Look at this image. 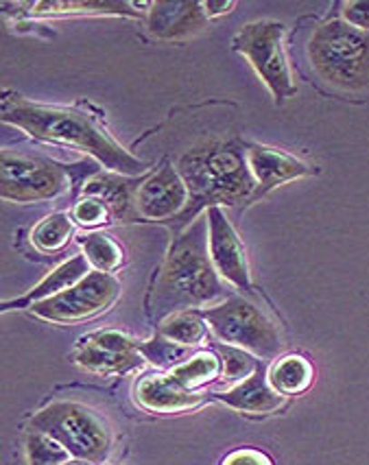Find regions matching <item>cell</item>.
<instances>
[{"label":"cell","mask_w":369,"mask_h":465,"mask_svg":"<svg viewBox=\"0 0 369 465\" xmlns=\"http://www.w3.org/2000/svg\"><path fill=\"white\" fill-rule=\"evenodd\" d=\"M208 216H197L184 234L173 241L151 293V319L165 322L175 312L210 306L224 297L208 247Z\"/></svg>","instance_id":"1"},{"label":"cell","mask_w":369,"mask_h":465,"mask_svg":"<svg viewBox=\"0 0 369 465\" xmlns=\"http://www.w3.org/2000/svg\"><path fill=\"white\" fill-rule=\"evenodd\" d=\"M188 188V205L175 221H194L202 210L252 203L256 180L249 169L247 147L238 140H208L188 149L177 162Z\"/></svg>","instance_id":"2"},{"label":"cell","mask_w":369,"mask_h":465,"mask_svg":"<svg viewBox=\"0 0 369 465\" xmlns=\"http://www.w3.org/2000/svg\"><path fill=\"white\" fill-rule=\"evenodd\" d=\"M3 121L20 127L34 138L85 151L95 155L105 169L121 175H135L145 171V162L134 158L116 140L107 136L105 129L96 125L88 114L9 99L3 105Z\"/></svg>","instance_id":"3"},{"label":"cell","mask_w":369,"mask_h":465,"mask_svg":"<svg viewBox=\"0 0 369 465\" xmlns=\"http://www.w3.org/2000/svg\"><path fill=\"white\" fill-rule=\"evenodd\" d=\"M308 59L314 73L333 88H369V34L345 20H330L314 29L308 40Z\"/></svg>","instance_id":"4"},{"label":"cell","mask_w":369,"mask_h":465,"mask_svg":"<svg viewBox=\"0 0 369 465\" xmlns=\"http://www.w3.org/2000/svg\"><path fill=\"white\" fill-rule=\"evenodd\" d=\"M29 432H42L70 452L73 459L103 463L112 452V432L96 411L79 402H53L31 418Z\"/></svg>","instance_id":"5"},{"label":"cell","mask_w":369,"mask_h":465,"mask_svg":"<svg viewBox=\"0 0 369 465\" xmlns=\"http://www.w3.org/2000/svg\"><path fill=\"white\" fill-rule=\"evenodd\" d=\"M214 337L232 348L245 350L258 359H275L282 350V337L263 308L245 297H230L202 312Z\"/></svg>","instance_id":"6"},{"label":"cell","mask_w":369,"mask_h":465,"mask_svg":"<svg viewBox=\"0 0 369 465\" xmlns=\"http://www.w3.org/2000/svg\"><path fill=\"white\" fill-rule=\"evenodd\" d=\"M284 25L258 20L249 23L232 40V48L243 53L252 66L256 68L260 79L271 90L274 99L282 103L295 94V84L289 66V55L284 48Z\"/></svg>","instance_id":"7"},{"label":"cell","mask_w":369,"mask_h":465,"mask_svg":"<svg viewBox=\"0 0 369 465\" xmlns=\"http://www.w3.org/2000/svg\"><path fill=\"white\" fill-rule=\"evenodd\" d=\"M118 295H121L118 280L112 273L95 272L85 275L73 289L48 297L45 302H37L31 306V311L53 323H77L105 312L107 308L116 304Z\"/></svg>","instance_id":"8"},{"label":"cell","mask_w":369,"mask_h":465,"mask_svg":"<svg viewBox=\"0 0 369 465\" xmlns=\"http://www.w3.org/2000/svg\"><path fill=\"white\" fill-rule=\"evenodd\" d=\"M68 186L66 169L51 160L3 153V199L15 203L45 202Z\"/></svg>","instance_id":"9"},{"label":"cell","mask_w":369,"mask_h":465,"mask_svg":"<svg viewBox=\"0 0 369 465\" xmlns=\"http://www.w3.org/2000/svg\"><path fill=\"white\" fill-rule=\"evenodd\" d=\"M75 361L95 374H125L143 365L140 343L121 330H101L81 341Z\"/></svg>","instance_id":"10"},{"label":"cell","mask_w":369,"mask_h":465,"mask_svg":"<svg viewBox=\"0 0 369 465\" xmlns=\"http://www.w3.org/2000/svg\"><path fill=\"white\" fill-rule=\"evenodd\" d=\"M135 210L149 221L177 219L188 205V188L171 162L157 169L154 175L135 188Z\"/></svg>","instance_id":"11"},{"label":"cell","mask_w":369,"mask_h":465,"mask_svg":"<svg viewBox=\"0 0 369 465\" xmlns=\"http://www.w3.org/2000/svg\"><path fill=\"white\" fill-rule=\"evenodd\" d=\"M205 216H208L210 258H213L216 273L221 278H225L230 284H234L236 289L249 291L252 289L249 264L245 247H243L241 239H238L236 230L227 221V216L221 208L205 210Z\"/></svg>","instance_id":"12"},{"label":"cell","mask_w":369,"mask_h":465,"mask_svg":"<svg viewBox=\"0 0 369 465\" xmlns=\"http://www.w3.org/2000/svg\"><path fill=\"white\" fill-rule=\"evenodd\" d=\"M208 15L202 3L194 0H173V3H151L146 29L157 40H186L205 29Z\"/></svg>","instance_id":"13"},{"label":"cell","mask_w":369,"mask_h":465,"mask_svg":"<svg viewBox=\"0 0 369 465\" xmlns=\"http://www.w3.org/2000/svg\"><path fill=\"white\" fill-rule=\"evenodd\" d=\"M245 147L249 169H252L254 180H256V193H254L252 202H256L263 194L278 188L280 183L297 180V177L311 173L308 164H304L302 160L293 158V155L280 149L264 147V144H245Z\"/></svg>","instance_id":"14"},{"label":"cell","mask_w":369,"mask_h":465,"mask_svg":"<svg viewBox=\"0 0 369 465\" xmlns=\"http://www.w3.org/2000/svg\"><path fill=\"white\" fill-rule=\"evenodd\" d=\"M135 400L154 413H182L204 404V393L188 391L171 374L143 376L135 385Z\"/></svg>","instance_id":"15"},{"label":"cell","mask_w":369,"mask_h":465,"mask_svg":"<svg viewBox=\"0 0 369 465\" xmlns=\"http://www.w3.org/2000/svg\"><path fill=\"white\" fill-rule=\"evenodd\" d=\"M216 398L221 402H225L227 407L243 411V413H274L284 407L286 398L280 396L274 387L269 385V378L263 371H256L254 376H249L247 381L238 382L227 391L216 393Z\"/></svg>","instance_id":"16"},{"label":"cell","mask_w":369,"mask_h":465,"mask_svg":"<svg viewBox=\"0 0 369 465\" xmlns=\"http://www.w3.org/2000/svg\"><path fill=\"white\" fill-rule=\"evenodd\" d=\"M90 275V262L85 256H75L70 261L62 262L57 269H53L51 273L42 280L40 284L34 286L29 293L18 297V300L5 302L3 311H14V308H25V306H34L37 302H45L48 297H55L64 291L73 289L77 286L81 280Z\"/></svg>","instance_id":"17"},{"label":"cell","mask_w":369,"mask_h":465,"mask_svg":"<svg viewBox=\"0 0 369 465\" xmlns=\"http://www.w3.org/2000/svg\"><path fill=\"white\" fill-rule=\"evenodd\" d=\"M313 365L311 361L300 354L280 356L269 370V385L280 393V396H300L313 385Z\"/></svg>","instance_id":"18"},{"label":"cell","mask_w":369,"mask_h":465,"mask_svg":"<svg viewBox=\"0 0 369 465\" xmlns=\"http://www.w3.org/2000/svg\"><path fill=\"white\" fill-rule=\"evenodd\" d=\"M134 182L123 180V177L112 175V173H103V175L92 177L85 183L84 197H96L101 199L116 219H125L132 210V202H135Z\"/></svg>","instance_id":"19"},{"label":"cell","mask_w":369,"mask_h":465,"mask_svg":"<svg viewBox=\"0 0 369 465\" xmlns=\"http://www.w3.org/2000/svg\"><path fill=\"white\" fill-rule=\"evenodd\" d=\"M221 374V359L216 352L210 350H202V352H194L191 359L184 361L182 365H177L175 370H171V376L188 391H197L199 387L205 382L214 381Z\"/></svg>","instance_id":"20"},{"label":"cell","mask_w":369,"mask_h":465,"mask_svg":"<svg viewBox=\"0 0 369 465\" xmlns=\"http://www.w3.org/2000/svg\"><path fill=\"white\" fill-rule=\"evenodd\" d=\"M75 234V221L68 214L55 213L40 221L31 232V242L37 252L55 253L68 245Z\"/></svg>","instance_id":"21"},{"label":"cell","mask_w":369,"mask_h":465,"mask_svg":"<svg viewBox=\"0 0 369 465\" xmlns=\"http://www.w3.org/2000/svg\"><path fill=\"white\" fill-rule=\"evenodd\" d=\"M205 323L208 322H205L202 312H175V315L166 317L165 322L160 323V334L162 337L175 341L179 345L193 348V345H199L205 341V334H208V326H205Z\"/></svg>","instance_id":"22"},{"label":"cell","mask_w":369,"mask_h":465,"mask_svg":"<svg viewBox=\"0 0 369 465\" xmlns=\"http://www.w3.org/2000/svg\"><path fill=\"white\" fill-rule=\"evenodd\" d=\"M81 250L84 256L88 258L90 267H95V272L101 273H112L125 262V253L116 241H112L105 234H88L81 241Z\"/></svg>","instance_id":"23"},{"label":"cell","mask_w":369,"mask_h":465,"mask_svg":"<svg viewBox=\"0 0 369 465\" xmlns=\"http://www.w3.org/2000/svg\"><path fill=\"white\" fill-rule=\"evenodd\" d=\"M140 354H143V359L149 361L151 365L162 367V370L168 371L175 370L177 365H182L184 361H188L193 356L188 352L186 345H179L175 341L162 337V334L140 343Z\"/></svg>","instance_id":"24"},{"label":"cell","mask_w":369,"mask_h":465,"mask_svg":"<svg viewBox=\"0 0 369 465\" xmlns=\"http://www.w3.org/2000/svg\"><path fill=\"white\" fill-rule=\"evenodd\" d=\"M26 459H29V465H64L73 457L62 443L51 440V437L42 435V432H29Z\"/></svg>","instance_id":"25"},{"label":"cell","mask_w":369,"mask_h":465,"mask_svg":"<svg viewBox=\"0 0 369 465\" xmlns=\"http://www.w3.org/2000/svg\"><path fill=\"white\" fill-rule=\"evenodd\" d=\"M216 354L221 359V371H224L225 381L236 382V385L247 381L249 376H254L260 370L254 354L245 352V350L232 348V345H219Z\"/></svg>","instance_id":"26"},{"label":"cell","mask_w":369,"mask_h":465,"mask_svg":"<svg viewBox=\"0 0 369 465\" xmlns=\"http://www.w3.org/2000/svg\"><path fill=\"white\" fill-rule=\"evenodd\" d=\"M40 14H118V15H138L134 12V5L129 3H40L37 5Z\"/></svg>","instance_id":"27"},{"label":"cell","mask_w":369,"mask_h":465,"mask_svg":"<svg viewBox=\"0 0 369 465\" xmlns=\"http://www.w3.org/2000/svg\"><path fill=\"white\" fill-rule=\"evenodd\" d=\"M73 216L79 225L96 227V225L107 223L114 214H112V210L101 202V199L84 197L77 205H75Z\"/></svg>","instance_id":"28"},{"label":"cell","mask_w":369,"mask_h":465,"mask_svg":"<svg viewBox=\"0 0 369 465\" xmlns=\"http://www.w3.org/2000/svg\"><path fill=\"white\" fill-rule=\"evenodd\" d=\"M344 20L356 29L369 34V0H354L344 5Z\"/></svg>","instance_id":"29"},{"label":"cell","mask_w":369,"mask_h":465,"mask_svg":"<svg viewBox=\"0 0 369 465\" xmlns=\"http://www.w3.org/2000/svg\"><path fill=\"white\" fill-rule=\"evenodd\" d=\"M221 465H274V461L256 448H241V450L227 454Z\"/></svg>","instance_id":"30"},{"label":"cell","mask_w":369,"mask_h":465,"mask_svg":"<svg viewBox=\"0 0 369 465\" xmlns=\"http://www.w3.org/2000/svg\"><path fill=\"white\" fill-rule=\"evenodd\" d=\"M202 5L208 18H213V15H224L230 12V9L236 7V3H232V0H219V3H214V0H205Z\"/></svg>","instance_id":"31"},{"label":"cell","mask_w":369,"mask_h":465,"mask_svg":"<svg viewBox=\"0 0 369 465\" xmlns=\"http://www.w3.org/2000/svg\"><path fill=\"white\" fill-rule=\"evenodd\" d=\"M64 465H95V463L84 461V459H70V461H66Z\"/></svg>","instance_id":"32"}]
</instances>
